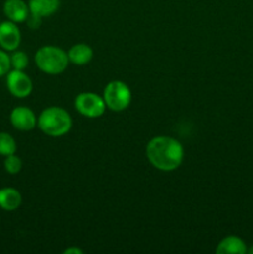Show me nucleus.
Returning <instances> with one entry per match:
<instances>
[{"instance_id": "obj_1", "label": "nucleus", "mask_w": 253, "mask_h": 254, "mask_svg": "<svg viewBox=\"0 0 253 254\" xmlns=\"http://www.w3.org/2000/svg\"><path fill=\"white\" fill-rule=\"evenodd\" d=\"M146 158L149 163L160 171H174L183 164L184 146L173 136L158 135L149 140L146 145Z\"/></svg>"}, {"instance_id": "obj_2", "label": "nucleus", "mask_w": 253, "mask_h": 254, "mask_svg": "<svg viewBox=\"0 0 253 254\" xmlns=\"http://www.w3.org/2000/svg\"><path fill=\"white\" fill-rule=\"evenodd\" d=\"M72 126L73 121L71 114L61 107H47L37 117V127L40 130L52 138L66 135L72 129Z\"/></svg>"}, {"instance_id": "obj_3", "label": "nucleus", "mask_w": 253, "mask_h": 254, "mask_svg": "<svg viewBox=\"0 0 253 254\" xmlns=\"http://www.w3.org/2000/svg\"><path fill=\"white\" fill-rule=\"evenodd\" d=\"M35 64L37 68L46 74H60L67 69L69 64L68 54L63 49L54 45L40 47L35 54Z\"/></svg>"}, {"instance_id": "obj_4", "label": "nucleus", "mask_w": 253, "mask_h": 254, "mask_svg": "<svg viewBox=\"0 0 253 254\" xmlns=\"http://www.w3.org/2000/svg\"><path fill=\"white\" fill-rule=\"evenodd\" d=\"M103 99L107 108L113 112L126 111L131 102V91L123 81H111L103 89Z\"/></svg>"}, {"instance_id": "obj_5", "label": "nucleus", "mask_w": 253, "mask_h": 254, "mask_svg": "<svg viewBox=\"0 0 253 254\" xmlns=\"http://www.w3.org/2000/svg\"><path fill=\"white\" fill-rule=\"evenodd\" d=\"M74 107L81 116L86 118H99L106 112L107 106L103 96L94 92H82L74 99Z\"/></svg>"}, {"instance_id": "obj_6", "label": "nucleus", "mask_w": 253, "mask_h": 254, "mask_svg": "<svg viewBox=\"0 0 253 254\" xmlns=\"http://www.w3.org/2000/svg\"><path fill=\"white\" fill-rule=\"evenodd\" d=\"M6 87L16 98H26L31 94L34 84L31 78L20 69H10L6 74Z\"/></svg>"}, {"instance_id": "obj_7", "label": "nucleus", "mask_w": 253, "mask_h": 254, "mask_svg": "<svg viewBox=\"0 0 253 254\" xmlns=\"http://www.w3.org/2000/svg\"><path fill=\"white\" fill-rule=\"evenodd\" d=\"M21 42V32L16 22L10 20L0 22V47L5 51H15Z\"/></svg>"}, {"instance_id": "obj_8", "label": "nucleus", "mask_w": 253, "mask_h": 254, "mask_svg": "<svg viewBox=\"0 0 253 254\" xmlns=\"http://www.w3.org/2000/svg\"><path fill=\"white\" fill-rule=\"evenodd\" d=\"M10 123L15 129L21 131L32 130L37 127V117L29 107H16L10 113Z\"/></svg>"}, {"instance_id": "obj_9", "label": "nucleus", "mask_w": 253, "mask_h": 254, "mask_svg": "<svg viewBox=\"0 0 253 254\" xmlns=\"http://www.w3.org/2000/svg\"><path fill=\"white\" fill-rule=\"evenodd\" d=\"M4 14L10 21L12 22H25L30 15L29 5L22 0H6L4 2Z\"/></svg>"}, {"instance_id": "obj_10", "label": "nucleus", "mask_w": 253, "mask_h": 254, "mask_svg": "<svg viewBox=\"0 0 253 254\" xmlns=\"http://www.w3.org/2000/svg\"><path fill=\"white\" fill-rule=\"evenodd\" d=\"M69 64L76 66H84L93 59V49L87 44H76L68 50Z\"/></svg>"}, {"instance_id": "obj_11", "label": "nucleus", "mask_w": 253, "mask_h": 254, "mask_svg": "<svg viewBox=\"0 0 253 254\" xmlns=\"http://www.w3.org/2000/svg\"><path fill=\"white\" fill-rule=\"evenodd\" d=\"M217 254H245L247 253V247L243 240L236 236H227L222 238L216 247Z\"/></svg>"}, {"instance_id": "obj_12", "label": "nucleus", "mask_w": 253, "mask_h": 254, "mask_svg": "<svg viewBox=\"0 0 253 254\" xmlns=\"http://www.w3.org/2000/svg\"><path fill=\"white\" fill-rule=\"evenodd\" d=\"M60 0H30V14L39 16L41 19L51 16L59 10Z\"/></svg>"}, {"instance_id": "obj_13", "label": "nucleus", "mask_w": 253, "mask_h": 254, "mask_svg": "<svg viewBox=\"0 0 253 254\" xmlns=\"http://www.w3.org/2000/svg\"><path fill=\"white\" fill-rule=\"evenodd\" d=\"M22 196L14 188L0 189V208L5 211H15L21 206Z\"/></svg>"}, {"instance_id": "obj_14", "label": "nucleus", "mask_w": 253, "mask_h": 254, "mask_svg": "<svg viewBox=\"0 0 253 254\" xmlns=\"http://www.w3.org/2000/svg\"><path fill=\"white\" fill-rule=\"evenodd\" d=\"M16 141L12 138V135H10L9 133H5V131H0V155L1 156H7L11 155V154L16 153Z\"/></svg>"}, {"instance_id": "obj_15", "label": "nucleus", "mask_w": 253, "mask_h": 254, "mask_svg": "<svg viewBox=\"0 0 253 254\" xmlns=\"http://www.w3.org/2000/svg\"><path fill=\"white\" fill-rule=\"evenodd\" d=\"M10 64H11L12 69L24 71V69L29 66V56H27L26 52L15 50V51H12V54L10 55Z\"/></svg>"}, {"instance_id": "obj_16", "label": "nucleus", "mask_w": 253, "mask_h": 254, "mask_svg": "<svg viewBox=\"0 0 253 254\" xmlns=\"http://www.w3.org/2000/svg\"><path fill=\"white\" fill-rule=\"evenodd\" d=\"M4 169L10 175H16L22 169V160L15 154L5 156L4 159Z\"/></svg>"}, {"instance_id": "obj_17", "label": "nucleus", "mask_w": 253, "mask_h": 254, "mask_svg": "<svg viewBox=\"0 0 253 254\" xmlns=\"http://www.w3.org/2000/svg\"><path fill=\"white\" fill-rule=\"evenodd\" d=\"M11 69V64H10V55L6 51L0 49V77L7 74V72Z\"/></svg>"}, {"instance_id": "obj_18", "label": "nucleus", "mask_w": 253, "mask_h": 254, "mask_svg": "<svg viewBox=\"0 0 253 254\" xmlns=\"http://www.w3.org/2000/svg\"><path fill=\"white\" fill-rule=\"evenodd\" d=\"M41 20H42L41 17L35 16V15L30 14L29 17L26 19V22H27V25L31 27V29H37V27L40 26V24H41Z\"/></svg>"}, {"instance_id": "obj_19", "label": "nucleus", "mask_w": 253, "mask_h": 254, "mask_svg": "<svg viewBox=\"0 0 253 254\" xmlns=\"http://www.w3.org/2000/svg\"><path fill=\"white\" fill-rule=\"evenodd\" d=\"M63 254H83V251H82L81 248L72 246V247L66 248V250L63 251Z\"/></svg>"}, {"instance_id": "obj_20", "label": "nucleus", "mask_w": 253, "mask_h": 254, "mask_svg": "<svg viewBox=\"0 0 253 254\" xmlns=\"http://www.w3.org/2000/svg\"><path fill=\"white\" fill-rule=\"evenodd\" d=\"M247 252H250L251 254H253V246L250 248V250H247Z\"/></svg>"}]
</instances>
